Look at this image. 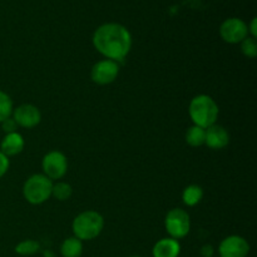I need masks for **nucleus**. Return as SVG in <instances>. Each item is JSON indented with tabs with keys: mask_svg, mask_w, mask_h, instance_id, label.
I'll return each instance as SVG.
<instances>
[{
	"mask_svg": "<svg viewBox=\"0 0 257 257\" xmlns=\"http://www.w3.org/2000/svg\"><path fill=\"white\" fill-rule=\"evenodd\" d=\"M203 198V190L198 185H190L183 190L182 201L188 207L198 205Z\"/></svg>",
	"mask_w": 257,
	"mask_h": 257,
	"instance_id": "nucleus-15",
	"label": "nucleus"
},
{
	"mask_svg": "<svg viewBox=\"0 0 257 257\" xmlns=\"http://www.w3.org/2000/svg\"><path fill=\"white\" fill-rule=\"evenodd\" d=\"M130 257H141V256H137V255H135V256H130Z\"/></svg>",
	"mask_w": 257,
	"mask_h": 257,
	"instance_id": "nucleus-25",
	"label": "nucleus"
},
{
	"mask_svg": "<svg viewBox=\"0 0 257 257\" xmlns=\"http://www.w3.org/2000/svg\"><path fill=\"white\" fill-rule=\"evenodd\" d=\"M188 113L193 124L206 130L216 124L220 109L212 97L207 94H200L192 98L188 107Z\"/></svg>",
	"mask_w": 257,
	"mask_h": 257,
	"instance_id": "nucleus-2",
	"label": "nucleus"
},
{
	"mask_svg": "<svg viewBox=\"0 0 257 257\" xmlns=\"http://www.w3.org/2000/svg\"><path fill=\"white\" fill-rule=\"evenodd\" d=\"M180 252V242L172 237H166L157 241L152 248L153 257H178Z\"/></svg>",
	"mask_w": 257,
	"mask_h": 257,
	"instance_id": "nucleus-12",
	"label": "nucleus"
},
{
	"mask_svg": "<svg viewBox=\"0 0 257 257\" xmlns=\"http://www.w3.org/2000/svg\"><path fill=\"white\" fill-rule=\"evenodd\" d=\"M248 252L250 245L247 240L237 235L223 238L218 246V253L221 257H247Z\"/></svg>",
	"mask_w": 257,
	"mask_h": 257,
	"instance_id": "nucleus-9",
	"label": "nucleus"
},
{
	"mask_svg": "<svg viewBox=\"0 0 257 257\" xmlns=\"http://www.w3.org/2000/svg\"><path fill=\"white\" fill-rule=\"evenodd\" d=\"M93 45L107 59L122 62L132 48L130 30L118 23H105L93 34Z\"/></svg>",
	"mask_w": 257,
	"mask_h": 257,
	"instance_id": "nucleus-1",
	"label": "nucleus"
},
{
	"mask_svg": "<svg viewBox=\"0 0 257 257\" xmlns=\"http://www.w3.org/2000/svg\"><path fill=\"white\" fill-rule=\"evenodd\" d=\"M12 115L18 127L23 128H34L42 120V113L33 104L19 105L13 110Z\"/></svg>",
	"mask_w": 257,
	"mask_h": 257,
	"instance_id": "nucleus-10",
	"label": "nucleus"
},
{
	"mask_svg": "<svg viewBox=\"0 0 257 257\" xmlns=\"http://www.w3.org/2000/svg\"><path fill=\"white\" fill-rule=\"evenodd\" d=\"M13 110H14V107H13V100L10 95L0 90V123L7 118L12 117Z\"/></svg>",
	"mask_w": 257,
	"mask_h": 257,
	"instance_id": "nucleus-18",
	"label": "nucleus"
},
{
	"mask_svg": "<svg viewBox=\"0 0 257 257\" xmlns=\"http://www.w3.org/2000/svg\"><path fill=\"white\" fill-rule=\"evenodd\" d=\"M60 253L63 257H80L83 253V243L75 236L68 237L60 246Z\"/></svg>",
	"mask_w": 257,
	"mask_h": 257,
	"instance_id": "nucleus-14",
	"label": "nucleus"
},
{
	"mask_svg": "<svg viewBox=\"0 0 257 257\" xmlns=\"http://www.w3.org/2000/svg\"><path fill=\"white\" fill-rule=\"evenodd\" d=\"M0 124H2L3 131H4V132L7 133V135H8V133H14V132H17L18 124H17V123H15V120L13 119V117L7 118V119L3 120V122L0 123Z\"/></svg>",
	"mask_w": 257,
	"mask_h": 257,
	"instance_id": "nucleus-21",
	"label": "nucleus"
},
{
	"mask_svg": "<svg viewBox=\"0 0 257 257\" xmlns=\"http://www.w3.org/2000/svg\"><path fill=\"white\" fill-rule=\"evenodd\" d=\"M215 253V248L212 245H205L201 248V256L202 257H212Z\"/></svg>",
	"mask_w": 257,
	"mask_h": 257,
	"instance_id": "nucleus-23",
	"label": "nucleus"
},
{
	"mask_svg": "<svg viewBox=\"0 0 257 257\" xmlns=\"http://www.w3.org/2000/svg\"><path fill=\"white\" fill-rule=\"evenodd\" d=\"M104 227V218L97 211H84L74 218L73 233L80 241H90L100 235Z\"/></svg>",
	"mask_w": 257,
	"mask_h": 257,
	"instance_id": "nucleus-3",
	"label": "nucleus"
},
{
	"mask_svg": "<svg viewBox=\"0 0 257 257\" xmlns=\"http://www.w3.org/2000/svg\"><path fill=\"white\" fill-rule=\"evenodd\" d=\"M241 44V52L245 57L247 58H256L257 57V42L256 38L247 37L246 39H243Z\"/></svg>",
	"mask_w": 257,
	"mask_h": 257,
	"instance_id": "nucleus-20",
	"label": "nucleus"
},
{
	"mask_svg": "<svg viewBox=\"0 0 257 257\" xmlns=\"http://www.w3.org/2000/svg\"><path fill=\"white\" fill-rule=\"evenodd\" d=\"M9 166H10L9 158H8L7 156H5L4 153L0 151V178H2L3 176L8 172V170H9Z\"/></svg>",
	"mask_w": 257,
	"mask_h": 257,
	"instance_id": "nucleus-22",
	"label": "nucleus"
},
{
	"mask_svg": "<svg viewBox=\"0 0 257 257\" xmlns=\"http://www.w3.org/2000/svg\"><path fill=\"white\" fill-rule=\"evenodd\" d=\"M53 181L43 173L33 175L23 186V196L32 205H42L52 197Z\"/></svg>",
	"mask_w": 257,
	"mask_h": 257,
	"instance_id": "nucleus-4",
	"label": "nucleus"
},
{
	"mask_svg": "<svg viewBox=\"0 0 257 257\" xmlns=\"http://www.w3.org/2000/svg\"><path fill=\"white\" fill-rule=\"evenodd\" d=\"M119 74V64L114 60L103 59L95 63L90 70V78L99 85H107L114 82Z\"/></svg>",
	"mask_w": 257,
	"mask_h": 257,
	"instance_id": "nucleus-8",
	"label": "nucleus"
},
{
	"mask_svg": "<svg viewBox=\"0 0 257 257\" xmlns=\"http://www.w3.org/2000/svg\"><path fill=\"white\" fill-rule=\"evenodd\" d=\"M230 143V135L220 124H213L211 127L206 128L205 145L211 150H222Z\"/></svg>",
	"mask_w": 257,
	"mask_h": 257,
	"instance_id": "nucleus-11",
	"label": "nucleus"
},
{
	"mask_svg": "<svg viewBox=\"0 0 257 257\" xmlns=\"http://www.w3.org/2000/svg\"><path fill=\"white\" fill-rule=\"evenodd\" d=\"M43 175L50 180H60L68 171V160L64 153L59 151H52L43 157L42 161Z\"/></svg>",
	"mask_w": 257,
	"mask_h": 257,
	"instance_id": "nucleus-6",
	"label": "nucleus"
},
{
	"mask_svg": "<svg viewBox=\"0 0 257 257\" xmlns=\"http://www.w3.org/2000/svg\"><path fill=\"white\" fill-rule=\"evenodd\" d=\"M73 188L69 183L67 182H57L53 183L52 196L57 198L58 201H67L72 197Z\"/></svg>",
	"mask_w": 257,
	"mask_h": 257,
	"instance_id": "nucleus-17",
	"label": "nucleus"
},
{
	"mask_svg": "<svg viewBox=\"0 0 257 257\" xmlns=\"http://www.w3.org/2000/svg\"><path fill=\"white\" fill-rule=\"evenodd\" d=\"M205 137H206V130L201 128L198 125L193 124L190 127L186 132V142L190 145L191 147H201L205 145Z\"/></svg>",
	"mask_w": 257,
	"mask_h": 257,
	"instance_id": "nucleus-16",
	"label": "nucleus"
},
{
	"mask_svg": "<svg viewBox=\"0 0 257 257\" xmlns=\"http://www.w3.org/2000/svg\"><path fill=\"white\" fill-rule=\"evenodd\" d=\"M24 138L20 133L14 132V133H8L5 135V137L3 138L2 145H0V151L7 156L8 158L13 157V156H17L24 150Z\"/></svg>",
	"mask_w": 257,
	"mask_h": 257,
	"instance_id": "nucleus-13",
	"label": "nucleus"
},
{
	"mask_svg": "<svg viewBox=\"0 0 257 257\" xmlns=\"http://www.w3.org/2000/svg\"><path fill=\"white\" fill-rule=\"evenodd\" d=\"M40 250L39 242L34 240H25L15 246V252L22 256H30L37 253Z\"/></svg>",
	"mask_w": 257,
	"mask_h": 257,
	"instance_id": "nucleus-19",
	"label": "nucleus"
},
{
	"mask_svg": "<svg viewBox=\"0 0 257 257\" xmlns=\"http://www.w3.org/2000/svg\"><path fill=\"white\" fill-rule=\"evenodd\" d=\"M220 35L228 44H238L248 37L247 24L240 18H228L221 24Z\"/></svg>",
	"mask_w": 257,
	"mask_h": 257,
	"instance_id": "nucleus-7",
	"label": "nucleus"
},
{
	"mask_svg": "<svg viewBox=\"0 0 257 257\" xmlns=\"http://www.w3.org/2000/svg\"><path fill=\"white\" fill-rule=\"evenodd\" d=\"M247 29H248V34H251V37L256 38L257 37V19L253 18L252 20L250 22V24L247 25Z\"/></svg>",
	"mask_w": 257,
	"mask_h": 257,
	"instance_id": "nucleus-24",
	"label": "nucleus"
},
{
	"mask_svg": "<svg viewBox=\"0 0 257 257\" xmlns=\"http://www.w3.org/2000/svg\"><path fill=\"white\" fill-rule=\"evenodd\" d=\"M165 226L171 237L176 240L183 238L191 230L190 215L182 208H172L166 215Z\"/></svg>",
	"mask_w": 257,
	"mask_h": 257,
	"instance_id": "nucleus-5",
	"label": "nucleus"
}]
</instances>
